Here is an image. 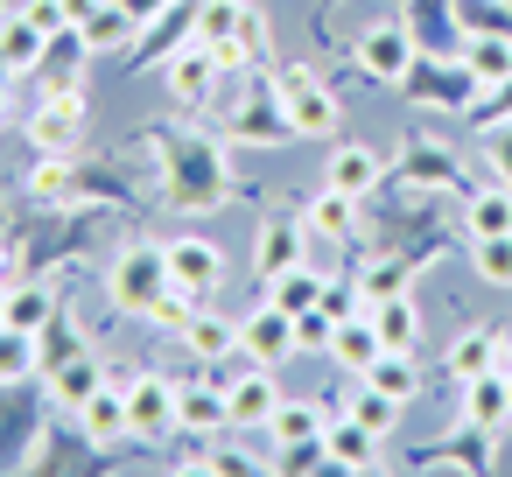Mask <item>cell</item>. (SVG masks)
<instances>
[{
	"mask_svg": "<svg viewBox=\"0 0 512 477\" xmlns=\"http://www.w3.org/2000/svg\"><path fill=\"white\" fill-rule=\"evenodd\" d=\"M281 106H288L295 141H337V127H344L337 92H323V85L309 78V64H281Z\"/></svg>",
	"mask_w": 512,
	"mask_h": 477,
	"instance_id": "1",
	"label": "cell"
},
{
	"mask_svg": "<svg viewBox=\"0 0 512 477\" xmlns=\"http://www.w3.org/2000/svg\"><path fill=\"white\" fill-rule=\"evenodd\" d=\"M400 92H407L414 106L470 113V106H477V71H470L463 57H414V64H407V78H400Z\"/></svg>",
	"mask_w": 512,
	"mask_h": 477,
	"instance_id": "2",
	"label": "cell"
},
{
	"mask_svg": "<svg viewBox=\"0 0 512 477\" xmlns=\"http://www.w3.org/2000/svg\"><path fill=\"white\" fill-rule=\"evenodd\" d=\"M106 288H113V302H120V309H134V316H141V309L169 288V246H127V253L113 260Z\"/></svg>",
	"mask_w": 512,
	"mask_h": 477,
	"instance_id": "3",
	"label": "cell"
},
{
	"mask_svg": "<svg viewBox=\"0 0 512 477\" xmlns=\"http://www.w3.org/2000/svg\"><path fill=\"white\" fill-rule=\"evenodd\" d=\"M225 71H232V64H225L211 43H190V50H176V57H169V99H176L183 113H204V106L218 99Z\"/></svg>",
	"mask_w": 512,
	"mask_h": 477,
	"instance_id": "4",
	"label": "cell"
},
{
	"mask_svg": "<svg viewBox=\"0 0 512 477\" xmlns=\"http://www.w3.org/2000/svg\"><path fill=\"white\" fill-rule=\"evenodd\" d=\"M239 351L253 365H281V358H302V337H295V316L267 295L253 316H239Z\"/></svg>",
	"mask_w": 512,
	"mask_h": 477,
	"instance_id": "5",
	"label": "cell"
},
{
	"mask_svg": "<svg viewBox=\"0 0 512 477\" xmlns=\"http://www.w3.org/2000/svg\"><path fill=\"white\" fill-rule=\"evenodd\" d=\"M71 29L92 43V50H127V36L141 29V15L127 8V0H64Z\"/></svg>",
	"mask_w": 512,
	"mask_h": 477,
	"instance_id": "6",
	"label": "cell"
},
{
	"mask_svg": "<svg viewBox=\"0 0 512 477\" xmlns=\"http://www.w3.org/2000/svg\"><path fill=\"white\" fill-rule=\"evenodd\" d=\"M78 120H85V99H78V85H57V92L36 106V120H29V141H36V155H71V148H78Z\"/></svg>",
	"mask_w": 512,
	"mask_h": 477,
	"instance_id": "7",
	"label": "cell"
},
{
	"mask_svg": "<svg viewBox=\"0 0 512 477\" xmlns=\"http://www.w3.org/2000/svg\"><path fill=\"white\" fill-rule=\"evenodd\" d=\"M302 260H309V225H295V218H267L260 239H253V274L274 288V281L295 274Z\"/></svg>",
	"mask_w": 512,
	"mask_h": 477,
	"instance_id": "8",
	"label": "cell"
},
{
	"mask_svg": "<svg viewBox=\"0 0 512 477\" xmlns=\"http://www.w3.org/2000/svg\"><path fill=\"white\" fill-rule=\"evenodd\" d=\"M414 57H421V50H414V36H407L400 22L365 29V36H358V71H365V78H379V85H400Z\"/></svg>",
	"mask_w": 512,
	"mask_h": 477,
	"instance_id": "9",
	"label": "cell"
},
{
	"mask_svg": "<svg viewBox=\"0 0 512 477\" xmlns=\"http://www.w3.org/2000/svg\"><path fill=\"white\" fill-rule=\"evenodd\" d=\"M225 253H218V239H169V281H183V288H197V295H218L225 288Z\"/></svg>",
	"mask_w": 512,
	"mask_h": 477,
	"instance_id": "10",
	"label": "cell"
},
{
	"mask_svg": "<svg viewBox=\"0 0 512 477\" xmlns=\"http://www.w3.org/2000/svg\"><path fill=\"white\" fill-rule=\"evenodd\" d=\"M127 421H134L141 442L169 435V428H176V386L155 379V372H134V379H127Z\"/></svg>",
	"mask_w": 512,
	"mask_h": 477,
	"instance_id": "11",
	"label": "cell"
},
{
	"mask_svg": "<svg viewBox=\"0 0 512 477\" xmlns=\"http://www.w3.org/2000/svg\"><path fill=\"white\" fill-rule=\"evenodd\" d=\"M169 155H176V204H225V162L218 155H204V148H190V141H169Z\"/></svg>",
	"mask_w": 512,
	"mask_h": 477,
	"instance_id": "12",
	"label": "cell"
},
{
	"mask_svg": "<svg viewBox=\"0 0 512 477\" xmlns=\"http://www.w3.org/2000/svg\"><path fill=\"white\" fill-rule=\"evenodd\" d=\"M176 428L183 435H225L232 428V400H225V386H211V379H197V386H176Z\"/></svg>",
	"mask_w": 512,
	"mask_h": 477,
	"instance_id": "13",
	"label": "cell"
},
{
	"mask_svg": "<svg viewBox=\"0 0 512 477\" xmlns=\"http://www.w3.org/2000/svg\"><path fill=\"white\" fill-rule=\"evenodd\" d=\"M379 351H386V337H379V323L358 309V316H344V323L330 330V351H323V358H330V365H344L351 379H365V365H372Z\"/></svg>",
	"mask_w": 512,
	"mask_h": 477,
	"instance_id": "14",
	"label": "cell"
},
{
	"mask_svg": "<svg viewBox=\"0 0 512 477\" xmlns=\"http://www.w3.org/2000/svg\"><path fill=\"white\" fill-rule=\"evenodd\" d=\"M225 400H232V428H267V421H274V407H281L274 365H253L246 379H232V386H225Z\"/></svg>",
	"mask_w": 512,
	"mask_h": 477,
	"instance_id": "15",
	"label": "cell"
},
{
	"mask_svg": "<svg viewBox=\"0 0 512 477\" xmlns=\"http://www.w3.org/2000/svg\"><path fill=\"white\" fill-rule=\"evenodd\" d=\"M505 421H512L505 372H477V379H463V428H484V435H498Z\"/></svg>",
	"mask_w": 512,
	"mask_h": 477,
	"instance_id": "16",
	"label": "cell"
},
{
	"mask_svg": "<svg viewBox=\"0 0 512 477\" xmlns=\"http://www.w3.org/2000/svg\"><path fill=\"white\" fill-rule=\"evenodd\" d=\"M323 183L344 190V197H372V190H379V155L358 148V141H337L330 162H323Z\"/></svg>",
	"mask_w": 512,
	"mask_h": 477,
	"instance_id": "17",
	"label": "cell"
},
{
	"mask_svg": "<svg viewBox=\"0 0 512 477\" xmlns=\"http://www.w3.org/2000/svg\"><path fill=\"white\" fill-rule=\"evenodd\" d=\"M302 225L316 232V239H337V246H351L358 239V197H344V190H316L309 204H302Z\"/></svg>",
	"mask_w": 512,
	"mask_h": 477,
	"instance_id": "18",
	"label": "cell"
},
{
	"mask_svg": "<svg viewBox=\"0 0 512 477\" xmlns=\"http://www.w3.org/2000/svg\"><path fill=\"white\" fill-rule=\"evenodd\" d=\"M43 50H50V36L36 29L29 8H22V15H0V78H8V71H36Z\"/></svg>",
	"mask_w": 512,
	"mask_h": 477,
	"instance_id": "19",
	"label": "cell"
},
{
	"mask_svg": "<svg viewBox=\"0 0 512 477\" xmlns=\"http://www.w3.org/2000/svg\"><path fill=\"white\" fill-rule=\"evenodd\" d=\"M323 442H330V463H337V470H379V442H386V435H372L365 421L337 414V421L323 428Z\"/></svg>",
	"mask_w": 512,
	"mask_h": 477,
	"instance_id": "20",
	"label": "cell"
},
{
	"mask_svg": "<svg viewBox=\"0 0 512 477\" xmlns=\"http://www.w3.org/2000/svg\"><path fill=\"white\" fill-rule=\"evenodd\" d=\"M176 337H183V351H190V358H204V365L239 351V323H232V316H218V309H197Z\"/></svg>",
	"mask_w": 512,
	"mask_h": 477,
	"instance_id": "21",
	"label": "cell"
},
{
	"mask_svg": "<svg viewBox=\"0 0 512 477\" xmlns=\"http://www.w3.org/2000/svg\"><path fill=\"white\" fill-rule=\"evenodd\" d=\"M78 421H85V435H92V442H120V435H134V421H127V386H120V379H106V386L78 407Z\"/></svg>",
	"mask_w": 512,
	"mask_h": 477,
	"instance_id": "22",
	"label": "cell"
},
{
	"mask_svg": "<svg viewBox=\"0 0 512 477\" xmlns=\"http://www.w3.org/2000/svg\"><path fill=\"white\" fill-rule=\"evenodd\" d=\"M232 134H239V141H295L288 106H281V99H267V92H253V99L232 113Z\"/></svg>",
	"mask_w": 512,
	"mask_h": 477,
	"instance_id": "23",
	"label": "cell"
},
{
	"mask_svg": "<svg viewBox=\"0 0 512 477\" xmlns=\"http://www.w3.org/2000/svg\"><path fill=\"white\" fill-rule=\"evenodd\" d=\"M365 316L379 323L386 351H414V337H421V309L407 302V288H400V295H372V309H365Z\"/></svg>",
	"mask_w": 512,
	"mask_h": 477,
	"instance_id": "24",
	"label": "cell"
},
{
	"mask_svg": "<svg viewBox=\"0 0 512 477\" xmlns=\"http://www.w3.org/2000/svg\"><path fill=\"white\" fill-rule=\"evenodd\" d=\"M449 372H456V379L505 372V337H491V330H463V337L449 344Z\"/></svg>",
	"mask_w": 512,
	"mask_h": 477,
	"instance_id": "25",
	"label": "cell"
},
{
	"mask_svg": "<svg viewBox=\"0 0 512 477\" xmlns=\"http://www.w3.org/2000/svg\"><path fill=\"white\" fill-rule=\"evenodd\" d=\"M365 386H379V393H393L400 407L421 393V365H414V351H379L372 365H365Z\"/></svg>",
	"mask_w": 512,
	"mask_h": 477,
	"instance_id": "26",
	"label": "cell"
},
{
	"mask_svg": "<svg viewBox=\"0 0 512 477\" xmlns=\"http://www.w3.org/2000/svg\"><path fill=\"white\" fill-rule=\"evenodd\" d=\"M323 428H330L323 400H288V393H281V407H274V421H267L274 449H281V442H309V435H323Z\"/></svg>",
	"mask_w": 512,
	"mask_h": 477,
	"instance_id": "27",
	"label": "cell"
},
{
	"mask_svg": "<svg viewBox=\"0 0 512 477\" xmlns=\"http://www.w3.org/2000/svg\"><path fill=\"white\" fill-rule=\"evenodd\" d=\"M463 225H470V239H498V232H512V190H505V183H491V190H470V204H463Z\"/></svg>",
	"mask_w": 512,
	"mask_h": 477,
	"instance_id": "28",
	"label": "cell"
},
{
	"mask_svg": "<svg viewBox=\"0 0 512 477\" xmlns=\"http://www.w3.org/2000/svg\"><path fill=\"white\" fill-rule=\"evenodd\" d=\"M463 64L477 71V85H512V36H470L463 43Z\"/></svg>",
	"mask_w": 512,
	"mask_h": 477,
	"instance_id": "29",
	"label": "cell"
},
{
	"mask_svg": "<svg viewBox=\"0 0 512 477\" xmlns=\"http://www.w3.org/2000/svg\"><path fill=\"white\" fill-rule=\"evenodd\" d=\"M99 386H106V372H99V365H92L85 351H78V358H64V365L50 372V393H57L64 407H85V400H92Z\"/></svg>",
	"mask_w": 512,
	"mask_h": 477,
	"instance_id": "30",
	"label": "cell"
},
{
	"mask_svg": "<svg viewBox=\"0 0 512 477\" xmlns=\"http://www.w3.org/2000/svg\"><path fill=\"white\" fill-rule=\"evenodd\" d=\"M8 323L29 330V337H43L57 323V295L50 288H8Z\"/></svg>",
	"mask_w": 512,
	"mask_h": 477,
	"instance_id": "31",
	"label": "cell"
},
{
	"mask_svg": "<svg viewBox=\"0 0 512 477\" xmlns=\"http://www.w3.org/2000/svg\"><path fill=\"white\" fill-rule=\"evenodd\" d=\"M204 302H211V295H197V288H183V281H169V288H162V295H155V302H148L141 316H148L155 330H183V323H190V316H197Z\"/></svg>",
	"mask_w": 512,
	"mask_h": 477,
	"instance_id": "32",
	"label": "cell"
},
{
	"mask_svg": "<svg viewBox=\"0 0 512 477\" xmlns=\"http://www.w3.org/2000/svg\"><path fill=\"white\" fill-rule=\"evenodd\" d=\"M36 344H43V337L15 330V323H0V386H22V379L36 372Z\"/></svg>",
	"mask_w": 512,
	"mask_h": 477,
	"instance_id": "33",
	"label": "cell"
},
{
	"mask_svg": "<svg viewBox=\"0 0 512 477\" xmlns=\"http://www.w3.org/2000/svg\"><path fill=\"white\" fill-rule=\"evenodd\" d=\"M267 295H274V302H281L288 316H302V309H316V302H323V274H316V267L302 260V267H295V274H281V281H274Z\"/></svg>",
	"mask_w": 512,
	"mask_h": 477,
	"instance_id": "34",
	"label": "cell"
},
{
	"mask_svg": "<svg viewBox=\"0 0 512 477\" xmlns=\"http://www.w3.org/2000/svg\"><path fill=\"white\" fill-rule=\"evenodd\" d=\"M351 421H365L372 435H393V428H400V400L358 379V393H351Z\"/></svg>",
	"mask_w": 512,
	"mask_h": 477,
	"instance_id": "35",
	"label": "cell"
},
{
	"mask_svg": "<svg viewBox=\"0 0 512 477\" xmlns=\"http://www.w3.org/2000/svg\"><path fill=\"white\" fill-rule=\"evenodd\" d=\"M22 183H29L36 204H57V197H71V162H64V155H36V169H29Z\"/></svg>",
	"mask_w": 512,
	"mask_h": 477,
	"instance_id": "36",
	"label": "cell"
},
{
	"mask_svg": "<svg viewBox=\"0 0 512 477\" xmlns=\"http://www.w3.org/2000/svg\"><path fill=\"white\" fill-rule=\"evenodd\" d=\"M470 260H477V274H484L491 288H512V232H498V239H470Z\"/></svg>",
	"mask_w": 512,
	"mask_h": 477,
	"instance_id": "37",
	"label": "cell"
},
{
	"mask_svg": "<svg viewBox=\"0 0 512 477\" xmlns=\"http://www.w3.org/2000/svg\"><path fill=\"white\" fill-rule=\"evenodd\" d=\"M358 288H365V295H400V288H407V267H400V260H372Z\"/></svg>",
	"mask_w": 512,
	"mask_h": 477,
	"instance_id": "38",
	"label": "cell"
},
{
	"mask_svg": "<svg viewBox=\"0 0 512 477\" xmlns=\"http://www.w3.org/2000/svg\"><path fill=\"white\" fill-rule=\"evenodd\" d=\"M358 295H365V288H351V281H323V302H316V309H323L330 323H344V316H358Z\"/></svg>",
	"mask_w": 512,
	"mask_h": 477,
	"instance_id": "39",
	"label": "cell"
},
{
	"mask_svg": "<svg viewBox=\"0 0 512 477\" xmlns=\"http://www.w3.org/2000/svg\"><path fill=\"white\" fill-rule=\"evenodd\" d=\"M330 330H337V323H330L323 309H302V316H295V337H302V351H330Z\"/></svg>",
	"mask_w": 512,
	"mask_h": 477,
	"instance_id": "40",
	"label": "cell"
},
{
	"mask_svg": "<svg viewBox=\"0 0 512 477\" xmlns=\"http://www.w3.org/2000/svg\"><path fill=\"white\" fill-rule=\"evenodd\" d=\"M204 470H225V477H239V470H260V463H253L246 449H211V463H204Z\"/></svg>",
	"mask_w": 512,
	"mask_h": 477,
	"instance_id": "41",
	"label": "cell"
},
{
	"mask_svg": "<svg viewBox=\"0 0 512 477\" xmlns=\"http://www.w3.org/2000/svg\"><path fill=\"white\" fill-rule=\"evenodd\" d=\"M127 8H134V15H141V22H155V15H162V8H176V0H127Z\"/></svg>",
	"mask_w": 512,
	"mask_h": 477,
	"instance_id": "42",
	"label": "cell"
},
{
	"mask_svg": "<svg viewBox=\"0 0 512 477\" xmlns=\"http://www.w3.org/2000/svg\"><path fill=\"white\" fill-rule=\"evenodd\" d=\"M0 323H8V274H0Z\"/></svg>",
	"mask_w": 512,
	"mask_h": 477,
	"instance_id": "43",
	"label": "cell"
},
{
	"mask_svg": "<svg viewBox=\"0 0 512 477\" xmlns=\"http://www.w3.org/2000/svg\"><path fill=\"white\" fill-rule=\"evenodd\" d=\"M498 337H505V365H512V330H498Z\"/></svg>",
	"mask_w": 512,
	"mask_h": 477,
	"instance_id": "44",
	"label": "cell"
},
{
	"mask_svg": "<svg viewBox=\"0 0 512 477\" xmlns=\"http://www.w3.org/2000/svg\"><path fill=\"white\" fill-rule=\"evenodd\" d=\"M0 120H8V85H0Z\"/></svg>",
	"mask_w": 512,
	"mask_h": 477,
	"instance_id": "45",
	"label": "cell"
},
{
	"mask_svg": "<svg viewBox=\"0 0 512 477\" xmlns=\"http://www.w3.org/2000/svg\"><path fill=\"white\" fill-rule=\"evenodd\" d=\"M8 267H15V260H8V246H0V274H8Z\"/></svg>",
	"mask_w": 512,
	"mask_h": 477,
	"instance_id": "46",
	"label": "cell"
},
{
	"mask_svg": "<svg viewBox=\"0 0 512 477\" xmlns=\"http://www.w3.org/2000/svg\"><path fill=\"white\" fill-rule=\"evenodd\" d=\"M505 393H512V365H505Z\"/></svg>",
	"mask_w": 512,
	"mask_h": 477,
	"instance_id": "47",
	"label": "cell"
},
{
	"mask_svg": "<svg viewBox=\"0 0 512 477\" xmlns=\"http://www.w3.org/2000/svg\"><path fill=\"white\" fill-rule=\"evenodd\" d=\"M505 8H512V0H505Z\"/></svg>",
	"mask_w": 512,
	"mask_h": 477,
	"instance_id": "48",
	"label": "cell"
}]
</instances>
